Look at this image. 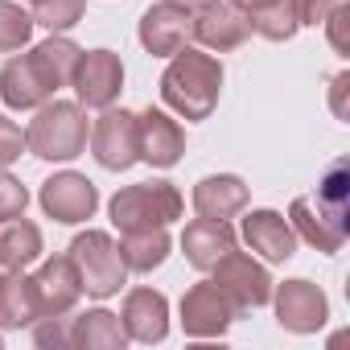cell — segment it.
Returning a JSON list of instances; mask_svg holds the SVG:
<instances>
[{
  "label": "cell",
  "instance_id": "30",
  "mask_svg": "<svg viewBox=\"0 0 350 350\" xmlns=\"http://www.w3.org/2000/svg\"><path fill=\"white\" fill-rule=\"evenodd\" d=\"M25 206H29V190L13 178L9 169H0V223L25 215Z\"/></svg>",
  "mask_w": 350,
  "mask_h": 350
},
{
  "label": "cell",
  "instance_id": "6",
  "mask_svg": "<svg viewBox=\"0 0 350 350\" xmlns=\"http://www.w3.org/2000/svg\"><path fill=\"white\" fill-rule=\"evenodd\" d=\"M288 227H293V235H297L301 243H309L313 252L334 256V252H342V243H346V235H350V215L325 206L321 198H293V206H288Z\"/></svg>",
  "mask_w": 350,
  "mask_h": 350
},
{
  "label": "cell",
  "instance_id": "4",
  "mask_svg": "<svg viewBox=\"0 0 350 350\" xmlns=\"http://www.w3.org/2000/svg\"><path fill=\"white\" fill-rule=\"evenodd\" d=\"M70 264L83 280V293L95 297V301H107L116 297L124 284H128V268H124V256H120V243L107 235V231H83L70 239Z\"/></svg>",
  "mask_w": 350,
  "mask_h": 350
},
{
  "label": "cell",
  "instance_id": "8",
  "mask_svg": "<svg viewBox=\"0 0 350 350\" xmlns=\"http://www.w3.org/2000/svg\"><path fill=\"white\" fill-rule=\"evenodd\" d=\"M235 317H239L235 301L215 280H198L182 297V329H186V338H223Z\"/></svg>",
  "mask_w": 350,
  "mask_h": 350
},
{
  "label": "cell",
  "instance_id": "28",
  "mask_svg": "<svg viewBox=\"0 0 350 350\" xmlns=\"http://www.w3.org/2000/svg\"><path fill=\"white\" fill-rule=\"evenodd\" d=\"M29 38H33V17L21 5H13V0H0V50L13 54L29 46Z\"/></svg>",
  "mask_w": 350,
  "mask_h": 350
},
{
  "label": "cell",
  "instance_id": "9",
  "mask_svg": "<svg viewBox=\"0 0 350 350\" xmlns=\"http://www.w3.org/2000/svg\"><path fill=\"white\" fill-rule=\"evenodd\" d=\"M42 211L54 219V223H87L95 211H99V190L91 178H83V173L66 169V173H54V178L42 182V194H38Z\"/></svg>",
  "mask_w": 350,
  "mask_h": 350
},
{
  "label": "cell",
  "instance_id": "2",
  "mask_svg": "<svg viewBox=\"0 0 350 350\" xmlns=\"http://www.w3.org/2000/svg\"><path fill=\"white\" fill-rule=\"evenodd\" d=\"M87 136L91 124L79 99H46L25 128V148L38 161H75L87 152Z\"/></svg>",
  "mask_w": 350,
  "mask_h": 350
},
{
  "label": "cell",
  "instance_id": "15",
  "mask_svg": "<svg viewBox=\"0 0 350 350\" xmlns=\"http://www.w3.org/2000/svg\"><path fill=\"white\" fill-rule=\"evenodd\" d=\"M136 128H140V161L152 169H173L186 152V132L161 107H144L136 111Z\"/></svg>",
  "mask_w": 350,
  "mask_h": 350
},
{
  "label": "cell",
  "instance_id": "34",
  "mask_svg": "<svg viewBox=\"0 0 350 350\" xmlns=\"http://www.w3.org/2000/svg\"><path fill=\"white\" fill-rule=\"evenodd\" d=\"M169 5H182V9H190V13H198V9H206V5H215V0H169Z\"/></svg>",
  "mask_w": 350,
  "mask_h": 350
},
{
  "label": "cell",
  "instance_id": "20",
  "mask_svg": "<svg viewBox=\"0 0 350 350\" xmlns=\"http://www.w3.org/2000/svg\"><path fill=\"white\" fill-rule=\"evenodd\" d=\"M198 219H235L239 211H247V186L235 173H211L202 178L190 194Z\"/></svg>",
  "mask_w": 350,
  "mask_h": 350
},
{
  "label": "cell",
  "instance_id": "35",
  "mask_svg": "<svg viewBox=\"0 0 350 350\" xmlns=\"http://www.w3.org/2000/svg\"><path fill=\"white\" fill-rule=\"evenodd\" d=\"M231 5H235V9H243V13H256V9H264V5H268V0H231Z\"/></svg>",
  "mask_w": 350,
  "mask_h": 350
},
{
  "label": "cell",
  "instance_id": "17",
  "mask_svg": "<svg viewBox=\"0 0 350 350\" xmlns=\"http://www.w3.org/2000/svg\"><path fill=\"white\" fill-rule=\"evenodd\" d=\"M239 235L252 247V256H260L264 264H288L297 256V235L280 211H247Z\"/></svg>",
  "mask_w": 350,
  "mask_h": 350
},
{
  "label": "cell",
  "instance_id": "16",
  "mask_svg": "<svg viewBox=\"0 0 350 350\" xmlns=\"http://www.w3.org/2000/svg\"><path fill=\"white\" fill-rule=\"evenodd\" d=\"M247 38H252V21H247L243 9L231 5V0H215V5L194 13V42L202 50L227 54V50H239Z\"/></svg>",
  "mask_w": 350,
  "mask_h": 350
},
{
  "label": "cell",
  "instance_id": "10",
  "mask_svg": "<svg viewBox=\"0 0 350 350\" xmlns=\"http://www.w3.org/2000/svg\"><path fill=\"white\" fill-rule=\"evenodd\" d=\"M272 305H276V321L288 334H317L329 317V301L313 280H284L272 284Z\"/></svg>",
  "mask_w": 350,
  "mask_h": 350
},
{
  "label": "cell",
  "instance_id": "23",
  "mask_svg": "<svg viewBox=\"0 0 350 350\" xmlns=\"http://www.w3.org/2000/svg\"><path fill=\"white\" fill-rule=\"evenodd\" d=\"M42 260V227L25 215L0 223V268H29Z\"/></svg>",
  "mask_w": 350,
  "mask_h": 350
},
{
  "label": "cell",
  "instance_id": "3",
  "mask_svg": "<svg viewBox=\"0 0 350 350\" xmlns=\"http://www.w3.org/2000/svg\"><path fill=\"white\" fill-rule=\"evenodd\" d=\"M186 211V198L173 182H140V186H124L111 194L107 215L116 223L120 235L128 231H152V227H169L178 223Z\"/></svg>",
  "mask_w": 350,
  "mask_h": 350
},
{
  "label": "cell",
  "instance_id": "26",
  "mask_svg": "<svg viewBox=\"0 0 350 350\" xmlns=\"http://www.w3.org/2000/svg\"><path fill=\"white\" fill-rule=\"evenodd\" d=\"M247 21H252V33H260L264 42H293L301 29L293 0H268L264 9L247 13Z\"/></svg>",
  "mask_w": 350,
  "mask_h": 350
},
{
  "label": "cell",
  "instance_id": "5",
  "mask_svg": "<svg viewBox=\"0 0 350 350\" xmlns=\"http://www.w3.org/2000/svg\"><path fill=\"white\" fill-rule=\"evenodd\" d=\"M91 157L111 169V173H124L140 161V128H136V111L128 107H103V116L91 124Z\"/></svg>",
  "mask_w": 350,
  "mask_h": 350
},
{
  "label": "cell",
  "instance_id": "14",
  "mask_svg": "<svg viewBox=\"0 0 350 350\" xmlns=\"http://www.w3.org/2000/svg\"><path fill=\"white\" fill-rule=\"evenodd\" d=\"M33 297H38V317H62L79 305L83 280L70 264V256H50L33 272Z\"/></svg>",
  "mask_w": 350,
  "mask_h": 350
},
{
  "label": "cell",
  "instance_id": "18",
  "mask_svg": "<svg viewBox=\"0 0 350 350\" xmlns=\"http://www.w3.org/2000/svg\"><path fill=\"white\" fill-rule=\"evenodd\" d=\"M120 321H124L128 342H144V346L165 342V334H169V301H165V293H157V288H132L124 297Z\"/></svg>",
  "mask_w": 350,
  "mask_h": 350
},
{
  "label": "cell",
  "instance_id": "12",
  "mask_svg": "<svg viewBox=\"0 0 350 350\" xmlns=\"http://www.w3.org/2000/svg\"><path fill=\"white\" fill-rule=\"evenodd\" d=\"M190 42H194V13L190 9L169 5V0L144 9V17H140V46L152 58H173Z\"/></svg>",
  "mask_w": 350,
  "mask_h": 350
},
{
  "label": "cell",
  "instance_id": "11",
  "mask_svg": "<svg viewBox=\"0 0 350 350\" xmlns=\"http://www.w3.org/2000/svg\"><path fill=\"white\" fill-rule=\"evenodd\" d=\"M70 87H75L83 107H95V111L111 107L120 99V91H124V62H120V54H111V50H83Z\"/></svg>",
  "mask_w": 350,
  "mask_h": 350
},
{
  "label": "cell",
  "instance_id": "7",
  "mask_svg": "<svg viewBox=\"0 0 350 350\" xmlns=\"http://www.w3.org/2000/svg\"><path fill=\"white\" fill-rule=\"evenodd\" d=\"M215 284L235 301V309L239 313H247V309H260V305H268L272 301V276H268V268L260 264V260H252L247 252H231V256H223L215 268Z\"/></svg>",
  "mask_w": 350,
  "mask_h": 350
},
{
  "label": "cell",
  "instance_id": "22",
  "mask_svg": "<svg viewBox=\"0 0 350 350\" xmlns=\"http://www.w3.org/2000/svg\"><path fill=\"white\" fill-rule=\"evenodd\" d=\"M70 346L75 350H124L128 334L120 313L111 309H87L79 317H70Z\"/></svg>",
  "mask_w": 350,
  "mask_h": 350
},
{
  "label": "cell",
  "instance_id": "21",
  "mask_svg": "<svg viewBox=\"0 0 350 350\" xmlns=\"http://www.w3.org/2000/svg\"><path fill=\"white\" fill-rule=\"evenodd\" d=\"M38 321L33 276L25 268H0V329H25Z\"/></svg>",
  "mask_w": 350,
  "mask_h": 350
},
{
  "label": "cell",
  "instance_id": "36",
  "mask_svg": "<svg viewBox=\"0 0 350 350\" xmlns=\"http://www.w3.org/2000/svg\"><path fill=\"white\" fill-rule=\"evenodd\" d=\"M0 342H5V338H0Z\"/></svg>",
  "mask_w": 350,
  "mask_h": 350
},
{
  "label": "cell",
  "instance_id": "33",
  "mask_svg": "<svg viewBox=\"0 0 350 350\" xmlns=\"http://www.w3.org/2000/svg\"><path fill=\"white\" fill-rule=\"evenodd\" d=\"M346 87H350V75L342 70V75L334 79V95H329V103H334V116H338V120H350V111H346Z\"/></svg>",
  "mask_w": 350,
  "mask_h": 350
},
{
  "label": "cell",
  "instance_id": "27",
  "mask_svg": "<svg viewBox=\"0 0 350 350\" xmlns=\"http://www.w3.org/2000/svg\"><path fill=\"white\" fill-rule=\"evenodd\" d=\"M87 0H33V25H46L50 33H66L83 21Z\"/></svg>",
  "mask_w": 350,
  "mask_h": 350
},
{
  "label": "cell",
  "instance_id": "31",
  "mask_svg": "<svg viewBox=\"0 0 350 350\" xmlns=\"http://www.w3.org/2000/svg\"><path fill=\"white\" fill-rule=\"evenodd\" d=\"M21 152H29V148H25V132H21V124L0 116V169H9L13 161H21Z\"/></svg>",
  "mask_w": 350,
  "mask_h": 350
},
{
  "label": "cell",
  "instance_id": "13",
  "mask_svg": "<svg viewBox=\"0 0 350 350\" xmlns=\"http://www.w3.org/2000/svg\"><path fill=\"white\" fill-rule=\"evenodd\" d=\"M58 91H54V83H50V75L42 70V62H38V54L29 50V54H17V58H9L5 66H0V99H5V107H13V111H33V107H42L46 99H54Z\"/></svg>",
  "mask_w": 350,
  "mask_h": 350
},
{
  "label": "cell",
  "instance_id": "1",
  "mask_svg": "<svg viewBox=\"0 0 350 350\" xmlns=\"http://www.w3.org/2000/svg\"><path fill=\"white\" fill-rule=\"evenodd\" d=\"M223 91V62L206 50L182 46L161 75V103L182 120H211Z\"/></svg>",
  "mask_w": 350,
  "mask_h": 350
},
{
  "label": "cell",
  "instance_id": "25",
  "mask_svg": "<svg viewBox=\"0 0 350 350\" xmlns=\"http://www.w3.org/2000/svg\"><path fill=\"white\" fill-rule=\"evenodd\" d=\"M33 54H38L42 70L50 75L54 91L70 87V79H75V70H79V58H83V50H79V46H75L66 33H54V38H46L42 46H33Z\"/></svg>",
  "mask_w": 350,
  "mask_h": 350
},
{
  "label": "cell",
  "instance_id": "32",
  "mask_svg": "<svg viewBox=\"0 0 350 350\" xmlns=\"http://www.w3.org/2000/svg\"><path fill=\"white\" fill-rule=\"evenodd\" d=\"M338 5V0H293V9H297V21L301 25H321L329 17V9Z\"/></svg>",
  "mask_w": 350,
  "mask_h": 350
},
{
  "label": "cell",
  "instance_id": "29",
  "mask_svg": "<svg viewBox=\"0 0 350 350\" xmlns=\"http://www.w3.org/2000/svg\"><path fill=\"white\" fill-rule=\"evenodd\" d=\"M33 342L42 350H75L70 346V317H38L33 321Z\"/></svg>",
  "mask_w": 350,
  "mask_h": 350
},
{
  "label": "cell",
  "instance_id": "19",
  "mask_svg": "<svg viewBox=\"0 0 350 350\" xmlns=\"http://www.w3.org/2000/svg\"><path fill=\"white\" fill-rule=\"evenodd\" d=\"M239 247V235H235V227L227 223V219H194V223H186V231H182V252H186V260L198 268V272H211L223 256H231Z\"/></svg>",
  "mask_w": 350,
  "mask_h": 350
},
{
  "label": "cell",
  "instance_id": "24",
  "mask_svg": "<svg viewBox=\"0 0 350 350\" xmlns=\"http://www.w3.org/2000/svg\"><path fill=\"white\" fill-rule=\"evenodd\" d=\"M169 235L165 227H152V231H128L120 235V256H124V268L128 272H152L169 260Z\"/></svg>",
  "mask_w": 350,
  "mask_h": 350
}]
</instances>
